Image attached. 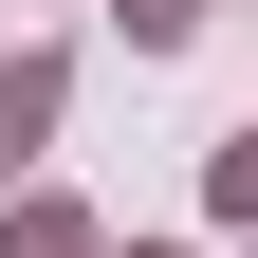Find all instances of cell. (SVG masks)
<instances>
[{
	"label": "cell",
	"instance_id": "obj_1",
	"mask_svg": "<svg viewBox=\"0 0 258 258\" xmlns=\"http://www.w3.org/2000/svg\"><path fill=\"white\" fill-rule=\"evenodd\" d=\"M37 111H55V92H37V74H0V166H19V129H37Z\"/></svg>",
	"mask_w": 258,
	"mask_h": 258
},
{
	"label": "cell",
	"instance_id": "obj_2",
	"mask_svg": "<svg viewBox=\"0 0 258 258\" xmlns=\"http://www.w3.org/2000/svg\"><path fill=\"white\" fill-rule=\"evenodd\" d=\"M221 203H258V148H221Z\"/></svg>",
	"mask_w": 258,
	"mask_h": 258
}]
</instances>
